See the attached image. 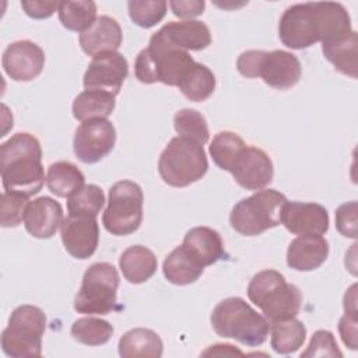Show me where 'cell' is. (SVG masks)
<instances>
[{"label":"cell","mask_w":358,"mask_h":358,"mask_svg":"<svg viewBox=\"0 0 358 358\" xmlns=\"http://www.w3.org/2000/svg\"><path fill=\"white\" fill-rule=\"evenodd\" d=\"M352 31L345 7L334 1L298 3L288 7L278 22V36L289 49H305Z\"/></svg>","instance_id":"cell-1"},{"label":"cell","mask_w":358,"mask_h":358,"mask_svg":"<svg viewBox=\"0 0 358 358\" xmlns=\"http://www.w3.org/2000/svg\"><path fill=\"white\" fill-rule=\"evenodd\" d=\"M42 148L29 133H17L0 145V172L4 192L31 197L42 189L46 178Z\"/></svg>","instance_id":"cell-2"},{"label":"cell","mask_w":358,"mask_h":358,"mask_svg":"<svg viewBox=\"0 0 358 358\" xmlns=\"http://www.w3.org/2000/svg\"><path fill=\"white\" fill-rule=\"evenodd\" d=\"M193 63L194 60L189 52L178 49L157 31L150 38L148 46L137 55L134 76L143 84L159 81L171 87H178Z\"/></svg>","instance_id":"cell-3"},{"label":"cell","mask_w":358,"mask_h":358,"mask_svg":"<svg viewBox=\"0 0 358 358\" xmlns=\"http://www.w3.org/2000/svg\"><path fill=\"white\" fill-rule=\"evenodd\" d=\"M248 296L270 324L295 317L302 306V294L277 270H263L253 275L248 285Z\"/></svg>","instance_id":"cell-4"},{"label":"cell","mask_w":358,"mask_h":358,"mask_svg":"<svg viewBox=\"0 0 358 358\" xmlns=\"http://www.w3.org/2000/svg\"><path fill=\"white\" fill-rule=\"evenodd\" d=\"M210 320L218 336L234 338L248 347L262 345L270 331L268 320L239 296L218 302Z\"/></svg>","instance_id":"cell-5"},{"label":"cell","mask_w":358,"mask_h":358,"mask_svg":"<svg viewBox=\"0 0 358 358\" xmlns=\"http://www.w3.org/2000/svg\"><path fill=\"white\" fill-rule=\"evenodd\" d=\"M208 169L203 145L197 141L173 137L158 159L161 179L173 187H186L201 179Z\"/></svg>","instance_id":"cell-6"},{"label":"cell","mask_w":358,"mask_h":358,"mask_svg":"<svg viewBox=\"0 0 358 358\" xmlns=\"http://www.w3.org/2000/svg\"><path fill=\"white\" fill-rule=\"evenodd\" d=\"M238 71L246 78L260 77L268 87L288 90L302 74L298 57L285 50H246L236 60Z\"/></svg>","instance_id":"cell-7"},{"label":"cell","mask_w":358,"mask_h":358,"mask_svg":"<svg viewBox=\"0 0 358 358\" xmlns=\"http://www.w3.org/2000/svg\"><path fill=\"white\" fill-rule=\"evenodd\" d=\"M46 329L43 310L34 305L17 306L1 333V350L11 358H34L42 355V337Z\"/></svg>","instance_id":"cell-8"},{"label":"cell","mask_w":358,"mask_h":358,"mask_svg":"<svg viewBox=\"0 0 358 358\" xmlns=\"http://www.w3.org/2000/svg\"><path fill=\"white\" fill-rule=\"evenodd\" d=\"M287 197L275 189L257 190L238 201L229 215L231 227L245 236H256L280 225Z\"/></svg>","instance_id":"cell-9"},{"label":"cell","mask_w":358,"mask_h":358,"mask_svg":"<svg viewBox=\"0 0 358 358\" xmlns=\"http://www.w3.org/2000/svg\"><path fill=\"white\" fill-rule=\"evenodd\" d=\"M119 273L113 264L99 262L91 264L74 298V309L84 315H108L116 306Z\"/></svg>","instance_id":"cell-10"},{"label":"cell","mask_w":358,"mask_h":358,"mask_svg":"<svg viewBox=\"0 0 358 358\" xmlns=\"http://www.w3.org/2000/svg\"><path fill=\"white\" fill-rule=\"evenodd\" d=\"M144 194L131 180H119L109 189L108 207L102 215L105 229L116 236L130 235L143 221Z\"/></svg>","instance_id":"cell-11"},{"label":"cell","mask_w":358,"mask_h":358,"mask_svg":"<svg viewBox=\"0 0 358 358\" xmlns=\"http://www.w3.org/2000/svg\"><path fill=\"white\" fill-rule=\"evenodd\" d=\"M116 130L108 119L83 122L74 133L73 148L76 157L84 164H95L106 157L115 147Z\"/></svg>","instance_id":"cell-12"},{"label":"cell","mask_w":358,"mask_h":358,"mask_svg":"<svg viewBox=\"0 0 358 358\" xmlns=\"http://www.w3.org/2000/svg\"><path fill=\"white\" fill-rule=\"evenodd\" d=\"M129 74V64L119 52H105L92 57L84 74L83 84L90 91H103L117 95Z\"/></svg>","instance_id":"cell-13"},{"label":"cell","mask_w":358,"mask_h":358,"mask_svg":"<svg viewBox=\"0 0 358 358\" xmlns=\"http://www.w3.org/2000/svg\"><path fill=\"white\" fill-rule=\"evenodd\" d=\"M231 175L246 190H262L271 180L274 168L270 157L257 147L246 145L234 161Z\"/></svg>","instance_id":"cell-14"},{"label":"cell","mask_w":358,"mask_h":358,"mask_svg":"<svg viewBox=\"0 0 358 358\" xmlns=\"http://www.w3.org/2000/svg\"><path fill=\"white\" fill-rule=\"evenodd\" d=\"M1 64L11 80L31 81L42 73L45 53L39 45L31 41H17L3 52Z\"/></svg>","instance_id":"cell-15"},{"label":"cell","mask_w":358,"mask_h":358,"mask_svg":"<svg viewBox=\"0 0 358 358\" xmlns=\"http://www.w3.org/2000/svg\"><path fill=\"white\" fill-rule=\"evenodd\" d=\"M64 249L76 259L84 260L94 255L99 241L96 217L67 215L60 228Z\"/></svg>","instance_id":"cell-16"},{"label":"cell","mask_w":358,"mask_h":358,"mask_svg":"<svg viewBox=\"0 0 358 358\" xmlns=\"http://www.w3.org/2000/svg\"><path fill=\"white\" fill-rule=\"evenodd\" d=\"M281 224L298 236L323 235L329 229V213L317 203L287 200L281 210Z\"/></svg>","instance_id":"cell-17"},{"label":"cell","mask_w":358,"mask_h":358,"mask_svg":"<svg viewBox=\"0 0 358 358\" xmlns=\"http://www.w3.org/2000/svg\"><path fill=\"white\" fill-rule=\"evenodd\" d=\"M63 208L52 197L42 196L28 203L24 214V227L35 238H52L62 228Z\"/></svg>","instance_id":"cell-18"},{"label":"cell","mask_w":358,"mask_h":358,"mask_svg":"<svg viewBox=\"0 0 358 358\" xmlns=\"http://www.w3.org/2000/svg\"><path fill=\"white\" fill-rule=\"evenodd\" d=\"M327 256L329 242L322 235H301L288 245L287 264L296 271H312L320 267Z\"/></svg>","instance_id":"cell-19"},{"label":"cell","mask_w":358,"mask_h":358,"mask_svg":"<svg viewBox=\"0 0 358 358\" xmlns=\"http://www.w3.org/2000/svg\"><path fill=\"white\" fill-rule=\"evenodd\" d=\"M122 28L119 22L109 17L101 15L85 32L80 34V46L88 56H98L105 52H116L122 45Z\"/></svg>","instance_id":"cell-20"},{"label":"cell","mask_w":358,"mask_h":358,"mask_svg":"<svg viewBox=\"0 0 358 358\" xmlns=\"http://www.w3.org/2000/svg\"><path fill=\"white\" fill-rule=\"evenodd\" d=\"M159 32L164 38L182 50H203L211 43L208 27L197 20L171 21Z\"/></svg>","instance_id":"cell-21"},{"label":"cell","mask_w":358,"mask_h":358,"mask_svg":"<svg viewBox=\"0 0 358 358\" xmlns=\"http://www.w3.org/2000/svg\"><path fill=\"white\" fill-rule=\"evenodd\" d=\"M183 245L204 266H211L225 256L221 235L208 227H194L186 232Z\"/></svg>","instance_id":"cell-22"},{"label":"cell","mask_w":358,"mask_h":358,"mask_svg":"<svg viewBox=\"0 0 358 358\" xmlns=\"http://www.w3.org/2000/svg\"><path fill=\"white\" fill-rule=\"evenodd\" d=\"M358 36L352 29L350 34L322 42V52L324 57L336 67L337 71L357 78L358 70Z\"/></svg>","instance_id":"cell-23"},{"label":"cell","mask_w":358,"mask_h":358,"mask_svg":"<svg viewBox=\"0 0 358 358\" xmlns=\"http://www.w3.org/2000/svg\"><path fill=\"white\" fill-rule=\"evenodd\" d=\"M162 271L171 284L187 285L199 280L204 271V266L182 243L165 257Z\"/></svg>","instance_id":"cell-24"},{"label":"cell","mask_w":358,"mask_h":358,"mask_svg":"<svg viewBox=\"0 0 358 358\" xmlns=\"http://www.w3.org/2000/svg\"><path fill=\"white\" fill-rule=\"evenodd\" d=\"M119 267L129 282L141 284L155 274L158 262L152 250L143 245H133L120 255Z\"/></svg>","instance_id":"cell-25"},{"label":"cell","mask_w":358,"mask_h":358,"mask_svg":"<svg viewBox=\"0 0 358 358\" xmlns=\"http://www.w3.org/2000/svg\"><path fill=\"white\" fill-rule=\"evenodd\" d=\"M117 350L119 355L123 358H159L164 351V344L161 337L155 331L144 327H137L129 330L120 337Z\"/></svg>","instance_id":"cell-26"},{"label":"cell","mask_w":358,"mask_h":358,"mask_svg":"<svg viewBox=\"0 0 358 358\" xmlns=\"http://www.w3.org/2000/svg\"><path fill=\"white\" fill-rule=\"evenodd\" d=\"M115 95L103 91L85 90L73 101V116L83 122L92 119H106L115 109Z\"/></svg>","instance_id":"cell-27"},{"label":"cell","mask_w":358,"mask_h":358,"mask_svg":"<svg viewBox=\"0 0 358 358\" xmlns=\"http://www.w3.org/2000/svg\"><path fill=\"white\" fill-rule=\"evenodd\" d=\"M85 183L83 172L69 161L53 162L48 168L46 186L57 197H70Z\"/></svg>","instance_id":"cell-28"},{"label":"cell","mask_w":358,"mask_h":358,"mask_svg":"<svg viewBox=\"0 0 358 358\" xmlns=\"http://www.w3.org/2000/svg\"><path fill=\"white\" fill-rule=\"evenodd\" d=\"M178 88L187 99L203 102L213 95L215 90V77L207 66L194 62L180 80Z\"/></svg>","instance_id":"cell-29"},{"label":"cell","mask_w":358,"mask_h":358,"mask_svg":"<svg viewBox=\"0 0 358 358\" xmlns=\"http://www.w3.org/2000/svg\"><path fill=\"white\" fill-rule=\"evenodd\" d=\"M271 330V347L277 354H292L298 351L305 341L306 329L305 324L292 317L270 324Z\"/></svg>","instance_id":"cell-30"},{"label":"cell","mask_w":358,"mask_h":358,"mask_svg":"<svg viewBox=\"0 0 358 358\" xmlns=\"http://www.w3.org/2000/svg\"><path fill=\"white\" fill-rule=\"evenodd\" d=\"M57 14L64 28L83 34L96 21V4L90 0L60 1Z\"/></svg>","instance_id":"cell-31"},{"label":"cell","mask_w":358,"mask_h":358,"mask_svg":"<svg viewBox=\"0 0 358 358\" xmlns=\"http://www.w3.org/2000/svg\"><path fill=\"white\" fill-rule=\"evenodd\" d=\"M73 338L85 345H102L106 344L112 334L113 326L99 317L85 316L77 319L70 330Z\"/></svg>","instance_id":"cell-32"},{"label":"cell","mask_w":358,"mask_h":358,"mask_svg":"<svg viewBox=\"0 0 358 358\" xmlns=\"http://www.w3.org/2000/svg\"><path fill=\"white\" fill-rule=\"evenodd\" d=\"M246 145L248 144L243 141V138L236 133L220 131L214 136L210 144V154L218 168L229 172L234 161Z\"/></svg>","instance_id":"cell-33"},{"label":"cell","mask_w":358,"mask_h":358,"mask_svg":"<svg viewBox=\"0 0 358 358\" xmlns=\"http://www.w3.org/2000/svg\"><path fill=\"white\" fill-rule=\"evenodd\" d=\"M105 204V194L96 185H84L67 199L69 215L96 217Z\"/></svg>","instance_id":"cell-34"},{"label":"cell","mask_w":358,"mask_h":358,"mask_svg":"<svg viewBox=\"0 0 358 358\" xmlns=\"http://www.w3.org/2000/svg\"><path fill=\"white\" fill-rule=\"evenodd\" d=\"M173 126L179 137H185L200 143L208 141L210 131L204 116L194 109H180L173 116Z\"/></svg>","instance_id":"cell-35"},{"label":"cell","mask_w":358,"mask_h":358,"mask_svg":"<svg viewBox=\"0 0 358 358\" xmlns=\"http://www.w3.org/2000/svg\"><path fill=\"white\" fill-rule=\"evenodd\" d=\"M168 3L164 0H130L127 10L131 21L141 28H151L166 14Z\"/></svg>","instance_id":"cell-36"},{"label":"cell","mask_w":358,"mask_h":358,"mask_svg":"<svg viewBox=\"0 0 358 358\" xmlns=\"http://www.w3.org/2000/svg\"><path fill=\"white\" fill-rule=\"evenodd\" d=\"M28 197L13 193L4 192L1 194V210H0V224L4 228H14L24 221L25 208L28 206Z\"/></svg>","instance_id":"cell-37"},{"label":"cell","mask_w":358,"mask_h":358,"mask_svg":"<svg viewBox=\"0 0 358 358\" xmlns=\"http://www.w3.org/2000/svg\"><path fill=\"white\" fill-rule=\"evenodd\" d=\"M301 357H338L343 354L337 347L333 333L329 330H317L313 333L308 348L301 354Z\"/></svg>","instance_id":"cell-38"},{"label":"cell","mask_w":358,"mask_h":358,"mask_svg":"<svg viewBox=\"0 0 358 358\" xmlns=\"http://www.w3.org/2000/svg\"><path fill=\"white\" fill-rule=\"evenodd\" d=\"M336 228L345 238H352V239L357 238L358 229H357V201L355 200L341 204L336 210Z\"/></svg>","instance_id":"cell-39"},{"label":"cell","mask_w":358,"mask_h":358,"mask_svg":"<svg viewBox=\"0 0 358 358\" xmlns=\"http://www.w3.org/2000/svg\"><path fill=\"white\" fill-rule=\"evenodd\" d=\"M357 324H358L357 312H345L338 322V331H340L341 340L350 350H357V333H358Z\"/></svg>","instance_id":"cell-40"},{"label":"cell","mask_w":358,"mask_h":358,"mask_svg":"<svg viewBox=\"0 0 358 358\" xmlns=\"http://www.w3.org/2000/svg\"><path fill=\"white\" fill-rule=\"evenodd\" d=\"M60 1H43V0H24L21 7L31 18L42 20L49 18L59 8Z\"/></svg>","instance_id":"cell-41"},{"label":"cell","mask_w":358,"mask_h":358,"mask_svg":"<svg viewBox=\"0 0 358 358\" xmlns=\"http://www.w3.org/2000/svg\"><path fill=\"white\" fill-rule=\"evenodd\" d=\"M169 7L179 18H193L203 14L206 3L203 0H171Z\"/></svg>","instance_id":"cell-42"},{"label":"cell","mask_w":358,"mask_h":358,"mask_svg":"<svg viewBox=\"0 0 358 358\" xmlns=\"http://www.w3.org/2000/svg\"><path fill=\"white\" fill-rule=\"evenodd\" d=\"M203 357H208V355H243V352L238 348H235L231 344H215V345H210L206 351L201 352Z\"/></svg>","instance_id":"cell-43"}]
</instances>
